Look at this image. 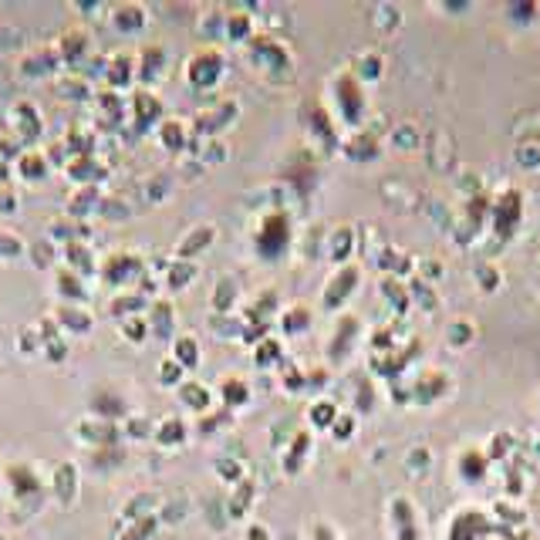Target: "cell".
<instances>
[{"mask_svg": "<svg viewBox=\"0 0 540 540\" xmlns=\"http://www.w3.org/2000/svg\"><path fill=\"white\" fill-rule=\"evenodd\" d=\"M61 321H68V328H75V331H88V324H92V317L88 314H81V311H61Z\"/></svg>", "mask_w": 540, "mask_h": 540, "instance_id": "6da1fadb", "label": "cell"}, {"mask_svg": "<svg viewBox=\"0 0 540 540\" xmlns=\"http://www.w3.org/2000/svg\"><path fill=\"white\" fill-rule=\"evenodd\" d=\"M0 254H7V257L21 254V240L14 233H0Z\"/></svg>", "mask_w": 540, "mask_h": 540, "instance_id": "7a4b0ae2", "label": "cell"}, {"mask_svg": "<svg viewBox=\"0 0 540 540\" xmlns=\"http://www.w3.org/2000/svg\"><path fill=\"white\" fill-rule=\"evenodd\" d=\"M58 284H61L64 290H71L75 297H81V284H78L75 277H68V270H61V277H58Z\"/></svg>", "mask_w": 540, "mask_h": 540, "instance_id": "3957f363", "label": "cell"}, {"mask_svg": "<svg viewBox=\"0 0 540 540\" xmlns=\"http://www.w3.org/2000/svg\"><path fill=\"white\" fill-rule=\"evenodd\" d=\"M180 358L182 361H193L196 355H193V341H180Z\"/></svg>", "mask_w": 540, "mask_h": 540, "instance_id": "277c9868", "label": "cell"}]
</instances>
